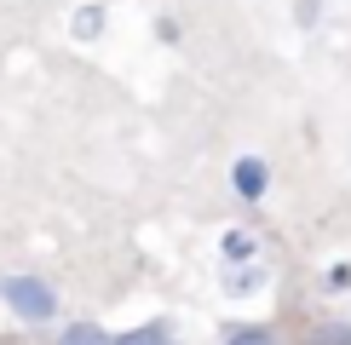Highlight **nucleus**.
<instances>
[{
	"label": "nucleus",
	"mask_w": 351,
	"mask_h": 345,
	"mask_svg": "<svg viewBox=\"0 0 351 345\" xmlns=\"http://www.w3.org/2000/svg\"><path fill=\"white\" fill-rule=\"evenodd\" d=\"M110 345H167V334H162V328H133V334H121Z\"/></svg>",
	"instance_id": "4"
},
{
	"label": "nucleus",
	"mask_w": 351,
	"mask_h": 345,
	"mask_svg": "<svg viewBox=\"0 0 351 345\" xmlns=\"http://www.w3.org/2000/svg\"><path fill=\"white\" fill-rule=\"evenodd\" d=\"M230 345H276V340H271V328H237Z\"/></svg>",
	"instance_id": "5"
},
{
	"label": "nucleus",
	"mask_w": 351,
	"mask_h": 345,
	"mask_svg": "<svg viewBox=\"0 0 351 345\" xmlns=\"http://www.w3.org/2000/svg\"><path fill=\"white\" fill-rule=\"evenodd\" d=\"M225 253H230V259H247V253H254V242L237 230V236H225Z\"/></svg>",
	"instance_id": "6"
},
{
	"label": "nucleus",
	"mask_w": 351,
	"mask_h": 345,
	"mask_svg": "<svg viewBox=\"0 0 351 345\" xmlns=\"http://www.w3.org/2000/svg\"><path fill=\"white\" fill-rule=\"evenodd\" d=\"M323 345H351V328H323Z\"/></svg>",
	"instance_id": "7"
},
{
	"label": "nucleus",
	"mask_w": 351,
	"mask_h": 345,
	"mask_svg": "<svg viewBox=\"0 0 351 345\" xmlns=\"http://www.w3.org/2000/svg\"><path fill=\"white\" fill-rule=\"evenodd\" d=\"M237 190L242 196H259V190H265V167H259V162H237Z\"/></svg>",
	"instance_id": "2"
},
{
	"label": "nucleus",
	"mask_w": 351,
	"mask_h": 345,
	"mask_svg": "<svg viewBox=\"0 0 351 345\" xmlns=\"http://www.w3.org/2000/svg\"><path fill=\"white\" fill-rule=\"evenodd\" d=\"M6 305L18 316H29V322H47V316L58 311V294L47 282H35V277H12L6 282Z\"/></svg>",
	"instance_id": "1"
},
{
	"label": "nucleus",
	"mask_w": 351,
	"mask_h": 345,
	"mask_svg": "<svg viewBox=\"0 0 351 345\" xmlns=\"http://www.w3.org/2000/svg\"><path fill=\"white\" fill-rule=\"evenodd\" d=\"M58 345H110V334H104V328H93V322H75Z\"/></svg>",
	"instance_id": "3"
}]
</instances>
